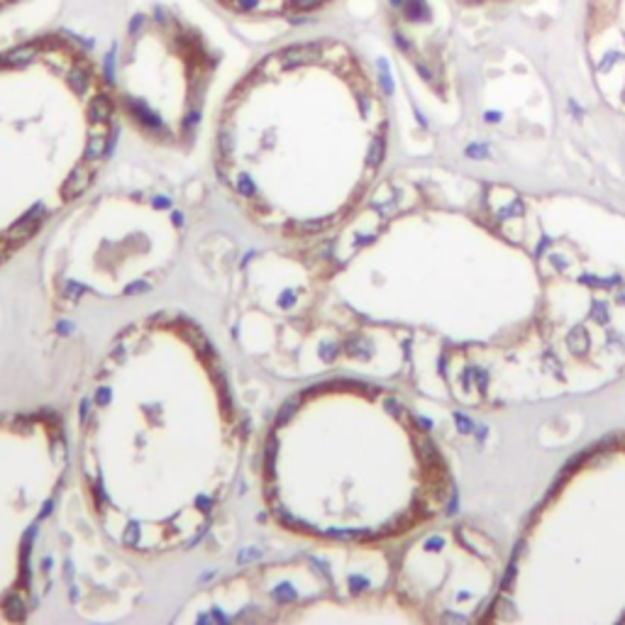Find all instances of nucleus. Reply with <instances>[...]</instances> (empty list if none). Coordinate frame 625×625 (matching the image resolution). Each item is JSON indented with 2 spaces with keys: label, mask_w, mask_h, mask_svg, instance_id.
I'll list each match as a JSON object with an SVG mask.
<instances>
[{
  "label": "nucleus",
  "mask_w": 625,
  "mask_h": 625,
  "mask_svg": "<svg viewBox=\"0 0 625 625\" xmlns=\"http://www.w3.org/2000/svg\"><path fill=\"white\" fill-rule=\"evenodd\" d=\"M17 3H20V0H0V12L12 8V5H17Z\"/></svg>",
  "instance_id": "13"
},
{
  "label": "nucleus",
  "mask_w": 625,
  "mask_h": 625,
  "mask_svg": "<svg viewBox=\"0 0 625 625\" xmlns=\"http://www.w3.org/2000/svg\"><path fill=\"white\" fill-rule=\"evenodd\" d=\"M103 64L64 30L0 49V267L88 198L117 139Z\"/></svg>",
  "instance_id": "3"
},
{
  "label": "nucleus",
  "mask_w": 625,
  "mask_h": 625,
  "mask_svg": "<svg viewBox=\"0 0 625 625\" xmlns=\"http://www.w3.org/2000/svg\"><path fill=\"white\" fill-rule=\"evenodd\" d=\"M459 8H467V10H493V8H503V5H511L515 0H454Z\"/></svg>",
  "instance_id": "10"
},
{
  "label": "nucleus",
  "mask_w": 625,
  "mask_h": 625,
  "mask_svg": "<svg viewBox=\"0 0 625 625\" xmlns=\"http://www.w3.org/2000/svg\"><path fill=\"white\" fill-rule=\"evenodd\" d=\"M183 245V218L166 196L115 190L83 198L59 220L46 279L61 308L117 301L156 286Z\"/></svg>",
  "instance_id": "5"
},
{
  "label": "nucleus",
  "mask_w": 625,
  "mask_h": 625,
  "mask_svg": "<svg viewBox=\"0 0 625 625\" xmlns=\"http://www.w3.org/2000/svg\"><path fill=\"white\" fill-rule=\"evenodd\" d=\"M581 46L596 83L625 103V0H584Z\"/></svg>",
  "instance_id": "8"
},
{
  "label": "nucleus",
  "mask_w": 625,
  "mask_h": 625,
  "mask_svg": "<svg viewBox=\"0 0 625 625\" xmlns=\"http://www.w3.org/2000/svg\"><path fill=\"white\" fill-rule=\"evenodd\" d=\"M454 420H457V425H459V430H462V432H471V423H469L464 415L457 413V415H454Z\"/></svg>",
  "instance_id": "12"
},
{
  "label": "nucleus",
  "mask_w": 625,
  "mask_h": 625,
  "mask_svg": "<svg viewBox=\"0 0 625 625\" xmlns=\"http://www.w3.org/2000/svg\"><path fill=\"white\" fill-rule=\"evenodd\" d=\"M620 301H625V286H623V291H620V296H618Z\"/></svg>",
  "instance_id": "14"
},
{
  "label": "nucleus",
  "mask_w": 625,
  "mask_h": 625,
  "mask_svg": "<svg viewBox=\"0 0 625 625\" xmlns=\"http://www.w3.org/2000/svg\"><path fill=\"white\" fill-rule=\"evenodd\" d=\"M247 420L212 337L190 315L123 325L81 391L71 459L101 535L130 557L188 552L239 479Z\"/></svg>",
  "instance_id": "1"
},
{
  "label": "nucleus",
  "mask_w": 625,
  "mask_h": 625,
  "mask_svg": "<svg viewBox=\"0 0 625 625\" xmlns=\"http://www.w3.org/2000/svg\"><path fill=\"white\" fill-rule=\"evenodd\" d=\"M212 3L247 20L289 22V20H305L312 15H320L335 8L340 0H212Z\"/></svg>",
  "instance_id": "9"
},
{
  "label": "nucleus",
  "mask_w": 625,
  "mask_h": 625,
  "mask_svg": "<svg viewBox=\"0 0 625 625\" xmlns=\"http://www.w3.org/2000/svg\"><path fill=\"white\" fill-rule=\"evenodd\" d=\"M379 386L349 376L310 379L276 408L261 442L259 493L269 520L327 547L364 545L415 520L391 501Z\"/></svg>",
  "instance_id": "4"
},
{
  "label": "nucleus",
  "mask_w": 625,
  "mask_h": 625,
  "mask_svg": "<svg viewBox=\"0 0 625 625\" xmlns=\"http://www.w3.org/2000/svg\"><path fill=\"white\" fill-rule=\"evenodd\" d=\"M220 54L179 10L134 12L103 71L120 120L145 142L186 149L196 139Z\"/></svg>",
  "instance_id": "6"
},
{
  "label": "nucleus",
  "mask_w": 625,
  "mask_h": 625,
  "mask_svg": "<svg viewBox=\"0 0 625 625\" xmlns=\"http://www.w3.org/2000/svg\"><path fill=\"white\" fill-rule=\"evenodd\" d=\"M71 469V435L56 411L0 413V623L39 608L46 527Z\"/></svg>",
  "instance_id": "7"
},
{
  "label": "nucleus",
  "mask_w": 625,
  "mask_h": 625,
  "mask_svg": "<svg viewBox=\"0 0 625 625\" xmlns=\"http://www.w3.org/2000/svg\"><path fill=\"white\" fill-rule=\"evenodd\" d=\"M389 120L367 59L337 37L259 56L223 98L212 169L227 201L279 245L349 220L383 166Z\"/></svg>",
  "instance_id": "2"
},
{
  "label": "nucleus",
  "mask_w": 625,
  "mask_h": 625,
  "mask_svg": "<svg viewBox=\"0 0 625 625\" xmlns=\"http://www.w3.org/2000/svg\"><path fill=\"white\" fill-rule=\"evenodd\" d=\"M567 342H569V347L576 352V354H581V352L586 349V332H584V330H574Z\"/></svg>",
  "instance_id": "11"
}]
</instances>
